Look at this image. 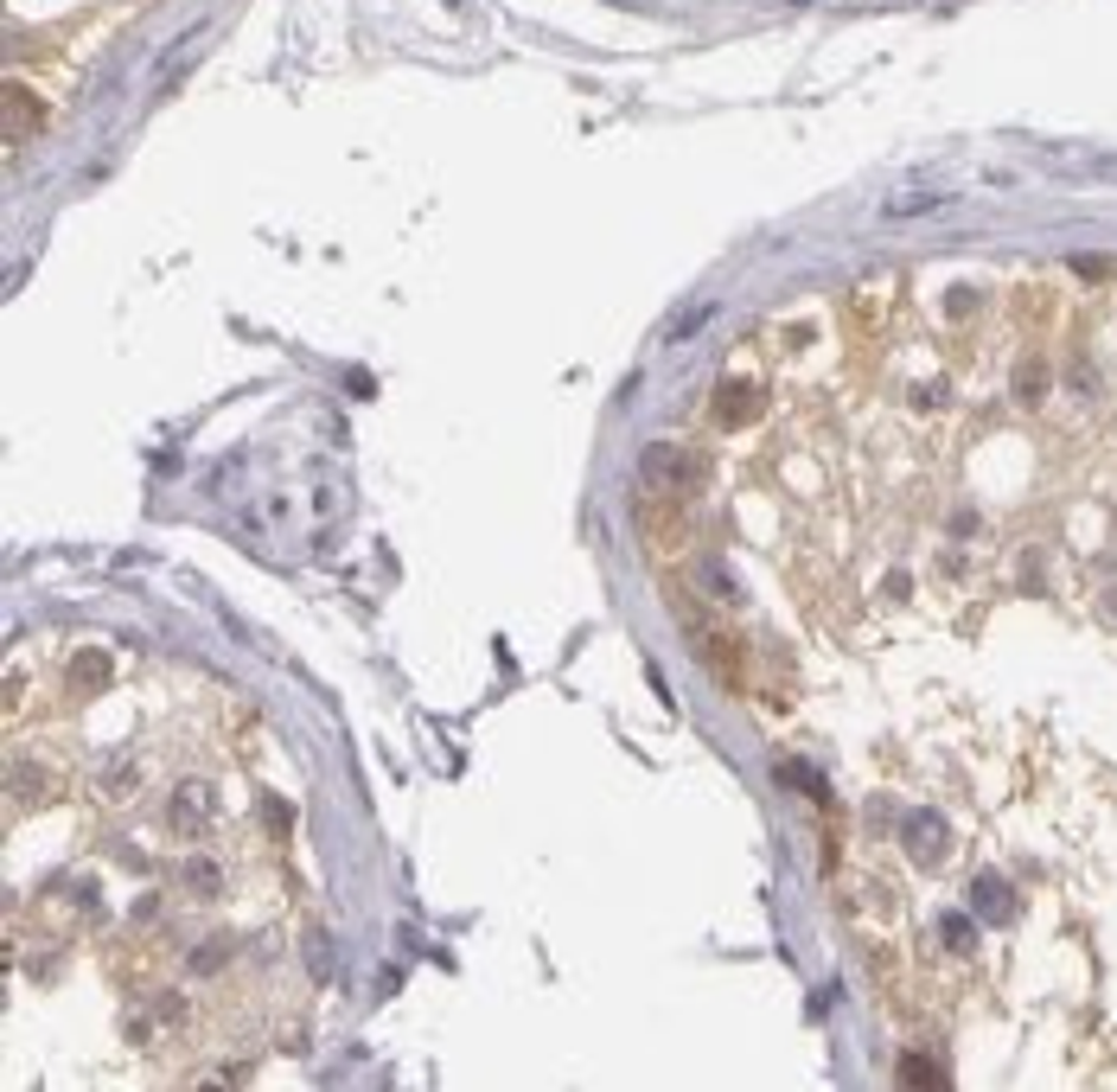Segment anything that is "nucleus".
Wrapping results in <instances>:
<instances>
[{
	"label": "nucleus",
	"mask_w": 1117,
	"mask_h": 1092,
	"mask_svg": "<svg viewBox=\"0 0 1117 1092\" xmlns=\"http://www.w3.org/2000/svg\"><path fill=\"white\" fill-rule=\"evenodd\" d=\"M7 103H14V116H7V134H14V141H20V134H26V128H33V122H39V103H33V97H26V90H20V84H14V90H7Z\"/></svg>",
	"instance_id": "obj_1"
}]
</instances>
